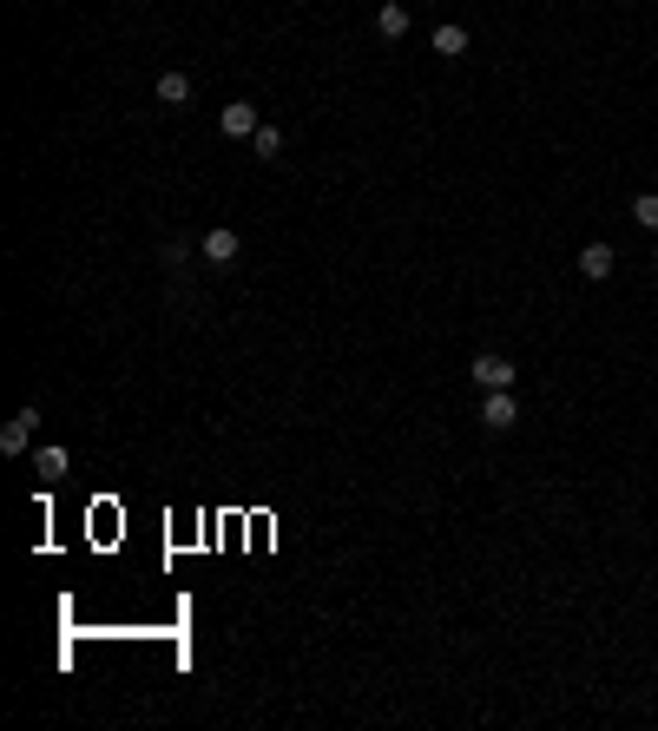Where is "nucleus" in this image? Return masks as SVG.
Returning <instances> with one entry per match:
<instances>
[{
    "mask_svg": "<svg viewBox=\"0 0 658 731\" xmlns=\"http://www.w3.org/2000/svg\"><path fill=\"white\" fill-rule=\"evenodd\" d=\"M376 33H382V40H402V33H408V7H402V0H382V7H376Z\"/></svg>",
    "mask_w": 658,
    "mask_h": 731,
    "instance_id": "6",
    "label": "nucleus"
},
{
    "mask_svg": "<svg viewBox=\"0 0 658 731\" xmlns=\"http://www.w3.org/2000/svg\"><path fill=\"white\" fill-rule=\"evenodd\" d=\"M251 145H257V159H283V132H277V126H257Z\"/></svg>",
    "mask_w": 658,
    "mask_h": 731,
    "instance_id": "11",
    "label": "nucleus"
},
{
    "mask_svg": "<svg viewBox=\"0 0 658 731\" xmlns=\"http://www.w3.org/2000/svg\"><path fill=\"white\" fill-rule=\"evenodd\" d=\"M185 99H191L185 73H165V80H158V106H185Z\"/></svg>",
    "mask_w": 658,
    "mask_h": 731,
    "instance_id": "9",
    "label": "nucleus"
},
{
    "mask_svg": "<svg viewBox=\"0 0 658 731\" xmlns=\"http://www.w3.org/2000/svg\"><path fill=\"white\" fill-rule=\"evenodd\" d=\"M33 429H40V409H20L7 429H0V455H20V448L33 442Z\"/></svg>",
    "mask_w": 658,
    "mask_h": 731,
    "instance_id": "5",
    "label": "nucleus"
},
{
    "mask_svg": "<svg viewBox=\"0 0 658 731\" xmlns=\"http://www.w3.org/2000/svg\"><path fill=\"white\" fill-rule=\"evenodd\" d=\"M435 53L461 60V53H468V33H461V27H435Z\"/></svg>",
    "mask_w": 658,
    "mask_h": 731,
    "instance_id": "10",
    "label": "nucleus"
},
{
    "mask_svg": "<svg viewBox=\"0 0 658 731\" xmlns=\"http://www.w3.org/2000/svg\"><path fill=\"white\" fill-rule=\"evenodd\" d=\"M237 251H244V238H237L231 224H218V231H204V264H237Z\"/></svg>",
    "mask_w": 658,
    "mask_h": 731,
    "instance_id": "4",
    "label": "nucleus"
},
{
    "mask_svg": "<svg viewBox=\"0 0 658 731\" xmlns=\"http://www.w3.org/2000/svg\"><path fill=\"white\" fill-rule=\"evenodd\" d=\"M652 271H658V251H652Z\"/></svg>",
    "mask_w": 658,
    "mask_h": 731,
    "instance_id": "13",
    "label": "nucleus"
},
{
    "mask_svg": "<svg viewBox=\"0 0 658 731\" xmlns=\"http://www.w3.org/2000/svg\"><path fill=\"white\" fill-rule=\"evenodd\" d=\"M468 376L481 382V389H514V363H507V356H494V350H481L468 363Z\"/></svg>",
    "mask_w": 658,
    "mask_h": 731,
    "instance_id": "1",
    "label": "nucleus"
},
{
    "mask_svg": "<svg viewBox=\"0 0 658 731\" xmlns=\"http://www.w3.org/2000/svg\"><path fill=\"white\" fill-rule=\"evenodd\" d=\"M218 126H224V139H257V106L251 99H231V106L218 112Z\"/></svg>",
    "mask_w": 658,
    "mask_h": 731,
    "instance_id": "3",
    "label": "nucleus"
},
{
    "mask_svg": "<svg viewBox=\"0 0 658 731\" xmlns=\"http://www.w3.org/2000/svg\"><path fill=\"white\" fill-rule=\"evenodd\" d=\"M481 422H487V429H514V422H520L514 389H487V396H481Z\"/></svg>",
    "mask_w": 658,
    "mask_h": 731,
    "instance_id": "2",
    "label": "nucleus"
},
{
    "mask_svg": "<svg viewBox=\"0 0 658 731\" xmlns=\"http://www.w3.org/2000/svg\"><path fill=\"white\" fill-rule=\"evenodd\" d=\"M66 468H73V455H66V448H40V461H33V475H40V481H60Z\"/></svg>",
    "mask_w": 658,
    "mask_h": 731,
    "instance_id": "8",
    "label": "nucleus"
},
{
    "mask_svg": "<svg viewBox=\"0 0 658 731\" xmlns=\"http://www.w3.org/2000/svg\"><path fill=\"white\" fill-rule=\"evenodd\" d=\"M612 264H619L612 244H586V251H580V277H593V284H599V277H612Z\"/></svg>",
    "mask_w": 658,
    "mask_h": 731,
    "instance_id": "7",
    "label": "nucleus"
},
{
    "mask_svg": "<svg viewBox=\"0 0 658 731\" xmlns=\"http://www.w3.org/2000/svg\"><path fill=\"white\" fill-rule=\"evenodd\" d=\"M632 218H639L645 231H658V191H639V198H632Z\"/></svg>",
    "mask_w": 658,
    "mask_h": 731,
    "instance_id": "12",
    "label": "nucleus"
}]
</instances>
